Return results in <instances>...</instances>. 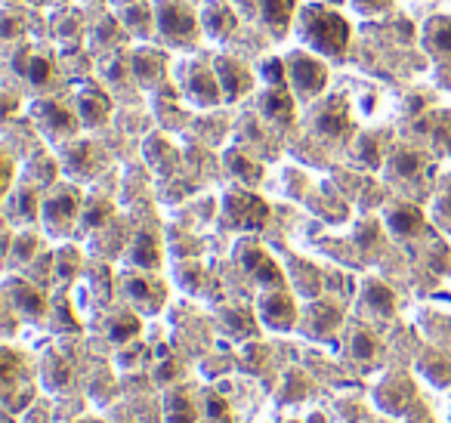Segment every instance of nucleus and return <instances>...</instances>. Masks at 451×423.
I'll list each match as a JSON object with an SVG mask.
<instances>
[{
    "label": "nucleus",
    "mask_w": 451,
    "mask_h": 423,
    "mask_svg": "<svg viewBox=\"0 0 451 423\" xmlns=\"http://www.w3.org/2000/svg\"><path fill=\"white\" fill-rule=\"evenodd\" d=\"M300 37L322 56H343L349 47V25L340 12L309 3L300 12Z\"/></svg>",
    "instance_id": "f257e3e1"
},
{
    "label": "nucleus",
    "mask_w": 451,
    "mask_h": 423,
    "mask_svg": "<svg viewBox=\"0 0 451 423\" xmlns=\"http://www.w3.org/2000/svg\"><path fill=\"white\" fill-rule=\"evenodd\" d=\"M223 214L229 226L248 229V232H257V229L266 226L269 220V207L263 198H257L254 191H229L223 198Z\"/></svg>",
    "instance_id": "f03ea898"
},
{
    "label": "nucleus",
    "mask_w": 451,
    "mask_h": 423,
    "mask_svg": "<svg viewBox=\"0 0 451 423\" xmlns=\"http://www.w3.org/2000/svg\"><path fill=\"white\" fill-rule=\"evenodd\" d=\"M155 22H158V31L174 44H189L198 31L195 12H192L183 0H158Z\"/></svg>",
    "instance_id": "7ed1b4c3"
},
{
    "label": "nucleus",
    "mask_w": 451,
    "mask_h": 423,
    "mask_svg": "<svg viewBox=\"0 0 451 423\" xmlns=\"http://www.w3.org/2000/svg\"><path fill=\"white\" fill-rule=\"evenodd\" d=\"M77 210H81V191L65 186V189H56L50 198L41 204V216H44V226L50 232L62 235L71 229V223L77 220Z\"/></svg>",
    "instance_id": "20e7f679"
},
{
    "label": "nucleus",
    "mask_w": 451,
    "mask_h": 423,
    "mask_svg": "<svg viewBox=\"0 0 451 423\" xmlns=\"http://www.w3.org/2000/svg\"><path fill=\"white\" fill-rule=\"evenodd\" d=\"M288 77L300 96H318L324 90V84H328L324 65L309 56V53H294L288 59Z\"/></svg>",
    "instance_id": "39448f33"
},
{
    "label": "nucleus",
    "mask_w": 451,
    "mask_h": 423,
    "mask_svg": "<svg viewBox=\"0 0 451 423\" xmlns=\"http://www.w3.org/2000/svg\"><path fill=\"white\" fill-rule=\"evenodd\" d=\"M183 84H185V93L195 99L198 105H217L223 99L220 93V81H217V71L208 68V65H198L189 62L183 65Z\"/></svg>",
    "instance_id": "423d86ee"
},
{
    "label": "nucleus",
    "mask_w": 451,
    "mask_h": 423,
    "mask_svg": "<svg viewBox=\"0 0 451 423\" xmlns=\"http://www.w3.org/2000/svg\"><path fill=\"white\" fill-rule=\"evenodd\" d=\"M313 127L324 140H340L349 130V102L343 96H328L322 109L313 115Z\"/></svg>",
    "instance_id": "0eeeda50"
},
{
    "label": "nucleus",
    "mask_w": 451,
    "mask_h": 423,
    "mask_svg": "<svg viewBox=\"0 0 451 423\" xmlns=\"http://www.w3.org/2000/svg\"><path fill=\"white\" fill-rule=\"evenodd\" d=\"M214 71H217L220 93H223L226 102H235V99H241L250 90V84H254L250 71L244 68L238 59H232V56H217L214 59Z\"/></svg>",
    "instance_id": "6e6552de"
},
{
    "label": "nucleus",
    "mask_w": 451,
    "mask_h": 423,
    "mask_svg": "<svg viewBox=\"0 0 451 423\" xmlns=\"http://www.w3.org/2000/svg\"><path fill=\"white\" fill-rule=\"evenodd\" d=\"M31 115H35V124L46 136H71L77 130L75 115H71L62 102H56V99H41V102H35Z\"/></svg>",
    "instance_id": "1a4fd4ad"
},
{
    "label": "nucleus",
    "mask_w": 451,
    "mask_h": 423,
    "mask_svg": "<svg viewBox=\"0 0 451 423\" xmlns=\"http://www.w3.org/2000/svg\"><path fill=\"white\" fill-rule=\"evenodd\" d=\"M260 315L272 330H291L294 328V321H297L294 300H291L282 288H275L272 294H266L260 300Z\"/></svg>",
    "instance_id": "9d476101"
},
{
    "label": "nucleus",
    "mask_w": 451,
    "mask_h": 423,
    "mask_svg": "<svg viewBox=\"0 0 451 423\" xmlns=\"http://www.w3.org/2000/svg\"><path fill=\"white\" fill-rule=\"evenodd\" d=\"M6 290H10V300L16 303V309L25 315V319L37 321L46 315V297L35 288V284H28L22 279H10L6 281Z\"/></svg>",
    "instance_id": "9b49d317"
},
{
    "label": "nucleus",
    "mask_w": 451,
    "mask_h": 423,
    "mask_svg": "<svg viewBox=\"0 0 451 423\" xmlns=\"http://www.w3.org/2000/svg\"><path fill=\"white\" fill-rule=\"evenodd\" d=\"M124 290L145 312H158L164 303V284L149 279V275H130V279H124Z\"/></svg>",
    "instance_id": "f8f14e48"
},
{
    "label": "nucleus",
    "mask_w": 451,
    "mask_h": 423,
    "mask_svg": "<svg viewBox=\"0 0 451 423\" xmlns=\"http://www.w3.org/2000/svg\"><path fill=\"white\" fill-rule=\"evenodd\" d=\"M65 167L75 176H93L102 167V151H96V145L90 140H77L75 145L65 149Z\"/></svg>",
    "instance_id": "ddd939ff"
},
{
    "label": "nucleus",
    "mask_w": 451,
    "mask_h": 423,
    "mask_svg": "<svg viewBox=\"0 0 451 423\" xmlns=\"http://www.w3.org/2000/svg\"><path fill=\"white\" fill-rule=\"evenodd\" d=\"M260 111L266 121L278 124V127H288V124L294 121V96L284 87H269L266 93L260 96Z\"/></svg>",
    "instance_id": "4468645a"
},
{
    "label": "nucleus",
    "mask_w": 451,
    "mask_h": 423,
    "mask_svg": "<svg viewBox=\"0 0 451 423\" xmlns=\"http://www.w3.org/2000/svg\"><path fill=\"white\" fill-rule=\"evenodd\" d=\"M109 111H111V99L105 96L99 87H81L77 90V118H81L84 124L96 127V124H102L105 118H109Z\"/></svg>",
    "instance_id": "2eb2a0df"
},
{
    "label": "nucleus",
    "mask_w": 451,
    "mask_h": 423,
    "mask_svg": "<svg viewBox=\"0 0 451 423\" xmlns=\"http://www.w3.org/2000/svg\"><path fill=\"white\" fill-rule=\"evenodd\" d=\"M201 25H204V31H208L210 37L226 41V37L235 31L238 19H235V12H232L226 3H208L201 10Z\"/></svg>",
    "instance_id": "dca6fc26"
},
{
    "label": "nucleus",
    "mask_w": 451,
    "mask_h": 423,
    "mask_svg": "<svg viewBox=\"0 0 451 423\" xmlns=\"http://www.w3.org/2000/svg\"><path fill=\"white\" fill-rule=\"evenodd\" d=\"M408 402H411V383H408V377H402V374L389 377L380 386V393H377V405L389 414H402L408 408Z\"/></svg>",
    "instance_id": "f3484780"
},
{
    "label": "nucleus",
    "mask_w": 451,
    "mask_h": 423,
    "mask_svg": "<svg viewBox=\"0 0 451 423\" xmlns=\"http://www.w3.org/2000/svg\"><path fill=\"white\" fill-rule=\"evenodd\" d=\"M387 226L393 235L411 238L423 229V214H421V207H414V204H396V207H389V214H387Z\"/></svg>",
    "instance_id": "a211bd4d"
},
{
    "label": "nucleus",
    "mask_w": 451,
    "mask_h": 423,
    "mask_svg": "<svg viewBox=\"0 0 451 423\" xmlns=\"http://www.w3.org/2000/svg\"><path fill=\"white\" fill-rule=\"evenodd\" d=\"M423 167H427V155L417 149H408V145L396 149L393 158H389V173L396 180H417L423 173Z\"/></svg>",
    "instance_id": "6ab92c4d"
},
{
    "label": "nucleus",
    "mask_w": 451,
    "mask_h": 423,
    "mask_svg": "<svg viewBox=\"0 0 451 423\" xmlns=\"http://www.w3.org/2000/svg\"><path fill=\"white\" fill-rule=\"evenodd\" d=\"M291 12H294V0H260V16L263 25L275 37H282L291 25Z\"/></svg>",
    "instance_id": "aec40b11"
},
{
    "label": "nucleus",
    "mask_w": 451,
    "mask_h": 423,
    "mask_svg": "<svg viewBox=\"0 0 451 423\" xmlns=\"http://www.w3.org/2000/svg\"><path fill=\"white\" fill-rule=\"evenodd\" d=\"M130 263H134L136 269H145V272H155L158 266H161V247H158L155 235L149 232H139L134 247H130Z\"/></svg>",
    "instance_id": "412c9836"
},
{
    "label": "nucleus",
    "mask_w": 451,
    "mask_h": 423,
    "mask_svg": "<svg viewBox=\"0 0 451 423\" xmlns=\"http://www.w3.org/2000/svg\"><path fill=\"white\" fill-rule=\"evenodd\" d=\"M134 75L145 87H158L164 81V56L155 50H142L134 56Z\"/></svg>",
    "instance_id": "4be33fe9"
},
{
    "label": "nucleus",
    "mask_w": 451,
    "mask_h": 423,
    "mask_svg": "<svg viewBox=\"0 0 451 423\" xmlns=\"http://www.w3.org/2000/svg\"><path fill=\"white\" fill-rule=\"evenodd\" d=\"M362 297H365V306L371 309V312H377V315H393V309H396V294L387 288L383 281H377V279H371V281H365V290H362Z\"/></svg>",
    "instance_id": "5701e85b"
},
{
    "label": "nucleus",
    "mask_w": 451,
    "mask_h": 423,
    "mask_svg": "<svg viewBox=\"0 0 451 423\" xmlns=\"http://www.w3.org/2000/svg\"><path fill=\"white\" fill-rule=\"evenodd\" d=\"M226 167L232 170V176L235 180H241L244 186H257L260 182V176H263V170H260V164L254 161V158H248L244 151H226Z\"/></svg>",
    "instance_id": "b1692460"
},
{
    "label": "nucleus",
    "mask_w": 451,
    "mask_h": 423,
    "mask_svg": "<svg viewBox=\"0 0 451 423\" xmlns=\"http://www.w3.org/2000/svg\"><path fill=\"white\" fill-rule=\"evenodd\" d=\"M349 352H353V359L359 361V365H374L377 352H380V343H377V337L371 334V330L359 328L349 337Z\"/></svg>",
    "instance_id": "393cba45"
},
{
    "label": "nucleus",
    "mask_w": 451,
    "mask_h": 423,
    "mask_svg": "<svg viewBox=\"0 0 451 423\" xmlns=\"http://www.w3.org/2000/svg\"><path fill=\"white\" fill-rule=\"evenodd\" d=\"M337 325H340V309L331 306V303H313L309 306V330L315 337L331 334Z\"/></svg>",
    "instance_id": "a878e982"
},
{
    "label": "nucleus",
    "mask_w": 451,
    "mask_h": 423,
    "mask_svg": "<svg viewBox=\"0 0 451 423\" xmlns=\"http://www.w3.org/2000/svg\"><path fill=\"white\" fill-rule=\"evenodd\" d=\"M220 321H223V328L229 330V334H235V337H254L257 334V321H254V315H250L248 309H238V306L223 309Z\"/></svg>",
    "instance_id": "bb28decb"
},
{
    "label": "nucleus",
    "mask_w": 451,
    "mask_h": 423,
    "mask_svg": "<svg viewBox=\"0 0 451 423\" xmlns=\"http://www.w3.org/2000/svg\"><path fill=\"white\" fill-rule=\"evenodd\" d=\"M427 44L439 56H451V19L448 16H439L427 25Z\"/></svg>",
    "instance_id": "cd10ccee"
},
{
    "label": "nucleus",
    "mask_w": 451,
    "mask_h": 423,
    "mask_svg": "<svg viewBox=\"0 0 451 423\" xmlns=\"http://www.w3.org/2000/svg\"><path fill=\"white\" fill-rule=\"evenodd\" d=\"M139 330H142V321H139L134 312H118L109 325V340L111 343H130V340H136Z\"/></svg>",
    "instance_id": "c85d7f7f"
},
{
    "label": "nucleus",
    "mask_w": 451,
    "mask_h": 423,
    "mask_svg": "<svg viewBox=\"0 0 451 423\" xmlns=\"http://www.w3.org/2000/svg\"><path fill=\"white\" fill-rule=\"evenodd\" d=\"M145 158H149L158 170H167L176 164V151L170 149L164 136H149V140H145Z\"/></svg>",
    "instance_id": "c756f323"
},
{
    "label": "nucleus",
    "mask_w": 451,
    "mask_h": 423,
    "mask_svg": "<svg viewBox=\"0 0 451 423\" xmlns=\"http://www.w3.org/2000/svg\"><path fill=\"white\" fill-rule=\"evenodd\" d=\"M44 377H46V383H50L53 389H65L68 386V380H71V365L62 359V355L50 352L46 355V361H44Z\"/></svg>",
    "instance_id": "7c9ffc66"
},
{
    "label": "nucleus",
    "mask_w": 451,
    "mask_h": 423,
    "mask_svg": "<svg viewBox=\"0 0 451 423\" xmlns=\"http://www.w3.org/2000/svg\"><path fill=\"white\" fill-rule=\"evenodd\" d=\"M250 275H254V281H257V284H263V288H272V290H275V288H282V284H284L282 269H278V263L272 260L269 254L263 256L260 263H257V269H254V272H250Z\"/></svg>",
    "instance_id": "2f4dec72"
},
{
    "label": "nucleus",
    "mask_w": 451,
    "mask_h": 423,
    "mask_svg": "<svg viewBox=\"0 0 451 423\" xmlns=\"http://www.w3.org/2000/svg\"><path fill=\"white\" fill-rule=\"evenodd\" d=\"M121 19H124V28L134 31V35H149V28H151V12H149V6L145 3L127 6Z\"/></svg>",
    "instance_id": "473e14b6"
},
{
    "label": "nucleus",
    "mask_w": 451,
    "mask_h": 423,
    "mask_svg": "<svg viewBox=\"0 0 451 423\" xmlns=\"http://www.w3.org/2000/svg\"><path fill=\"white\" fill-rule=\"evenodd\" d=\"M25 81L31 84V87H46L53 77V62L44 56H28V65H25Z\"/></svg>",
    "instance_id": "72a5a7b5"
},
{
    "label": "nucleus",
    "mask_w": 451,
    "mask_h": 423,
    "mask_svg": "<svg viewBox=\"0 0 451 423\" xmlns=\"http://www.w3.org/2000/svg\"><path fill=\"white\" fill-rule=\"evenodd\" d=\"M423 374H427L430 383H436V386H448L451 383V361L433 355V359L423 361Z\"/></svg>",
    "instance_id": "f704fd0d"
},
{
    "label": "nucleus",
    "mask_w": 451,
    "mask_h": 423,
    "mask_svg": "<svg viewBox=\"0 0 451 423\" xmlns=\"http://www.w3.org/2000/svg\"><path fill=\"white\" fill-rule=\"evenodd\" d=\"M109 216H111V204L109 201H93L87 210H84V226L87 229H99V226H105L109 223Z\"/></svg>",
    "instance_id": "c9c22d12"
},
{
    "label": "nucleus",
    "mask_w": 451,
    "mask_h": 423,
    "mask_svg": "<svg viewBox=\"0 0 451 423\" xmlns=\"http://www.w3.org/2000/svg\"><path fill=\"white\" fill-rule=\"evenodd\" d=\"M77 266H81V256H77V250H62V254H56V275L59 279H75Z\"/></svg>",
    "instance_id": "e433bc0d"
},
{
    "label": "nucleus",
    "mask_w": 451,
    "mask_h": 423,
    "mask_svg": "<svg viewBox=\"0 0 451 423\" xmlns=\"http://www.w3.org/2000/svg\"><path fill=\"white\" fill-rule=\"evenodd\" d=\"M35 250H37V238H35V235H19L16 241H12L10 260H16V263H28L31 256H35Z\"/></svg>",
    "instance_id": "4c0bfd02"
},
{
    "label": "nucleus",
    "mask_w": 451,
    "mask_h": 423,
    "mask_svg": "<svg viewBox=\"0 0 451 423\" xmlns=\"http://www.w3.org/2000/svg\"><path fill=\"white\" fill-rule=\"evenodd\" d=\"M176 279H180V284L185 290H198L204 281V269L198 266V263H183V266L176 269Z\"/></svg>",
    "instance_id": "58836bf2"
},
{
    "label": "nucleus",
    "mask_w": 451,
    "mask_h": 423,
    "mask_svg": "<svg viewBox=\"0 0 451 423\" xmlns=\"http://www.w3.org/2000/svg\"><path fill=\"white\" fill-rule=\"evenodd\" d=\"M204 411H208L210 420H229V402L223 399V393H208L204 395Z\"/></svg>",
    "instance_id": "ea45409f"
},
{
    "label": "nucleus",
    "mask_w": 451,
    "mask_h": 423,
    "mask_svg": "<svg viewBox=\"0 0 451 423\" xmlns=\"http://www.w3.org/2000/svg\"><path fill=\"white\" fill-rule=\"evenodd\" d=\"M93 44H96V47H115L118 44V22L115 19H102V25H96Z\"/></svg>",
    "instance_id": "a19ab883"
},
{
    "label": "nucleus",
    "mask_w": 451,
    "mask_h": 423,
    "mask_svg": "<svg viewBox=\"0 0 451 423\" xmlns=\"http://www.w3.org/2000/svg\"><path fill=\"white\" fill-rule=\"evenodd\" d=\"M263 256H266V250L257 247V244H241V250H238V263H241L244 272H254Z\"/></svg>",
    "instance_id": "79ce46f5"
},
{
    "label": "nucleus",
    "mask_w": 451,
    "mask_h": 423,
    "mask_svg": "<svg viewBox=\"0 0 451 423\" xmlns=\"http://www.w3.org/2000/svg\"><path fill=\"white\" fill-rule=\"evenodd\" d=\"M16 207H19V216H22V220H35L37 216V195L31 189H22L16 198Z\"/></svg>",
    "instance_id": "37998d69"
},
{
    "label": "nucleus",
    "mask_w": 451,
    "mask_h": 423,
    "mask_svg": "<svg viewBox=\"0 0 451 423\" xmlns=\"http://www.w3.org/2000/svg\"><path fill=\"white\" fill-rule=\"evenodd\" d=\"M260 75L269 81V87H272V84H275V87H282V81H284V75H288V71H284L282 59H266V62L260 65Z\"/></svg>",
    "instance_id": "c03bdc74"
},
{
    "label": "nucleus",
    "mask_w": 451,
    "mask_h": 423,
    "mask_svg": "<svg viewBox=\"0 0 451 423\" xmlns=\"http://www.w3.org/2000/svg\"><path fill=\"white\" fill-rule=\"evenodd\" d=\"M359 158H362V164H368V167H377V164H380V151H377V140H368V136H365L362 145H359Z\"/></svg>",
    "instance_id": "a18cd8bd"
},
{
    "label": "nucleus",
    "mask_w": 451,
    "mask_h": 423,
    "mask_svg": "<svg viewBox=\"0 0 451 423\" xmlns=\"http://www.w3.org/2000/svg\"><path fill=\"white\" fill-rule=\"evenodd\" d=\"M12 377H16V352H12V349H3V386H6V393L12 389Z\"/></svg>",
    "instance_id": "49530a36"
},
{
    "label": "nucleus",
    "mask_w": 451,
    "mask_h": 423,
    "mask_svg": "<svg viewBox=\"0 0 451 423\" xmlns=\"http://www.w3.org/2000/svg\"><path fill=\"white\" fill-rule=\"evenodd\" d=\"M56 319L62 321L65 328L77 330V319H71V312H68V303H65V300H59V303H56Z\"/></svg>",
    "instance_id": "de8ad7c7"
},
{
    "label": "nucleus",
    "mask_w": 451,
    "mask_h": 423,
    "mask_svg": "<svg viewBox=\"0 0 451 423\" xmlns=\"http://www.w3.org/2000/svg\"><path fill=\"white\" fill-rule=\"evenodd\" d=\"M436 214H439V223L445 229H451V195H445L439 204H436Z\"/></svg>",
    "instance_id": "09e8293b"
},
{
    "label": "nucleus",
    "mask_w": 451,
    "mask_h": 423,
    "mask_svg": "<svg viewBox=\"0 0 451 423\" xmlns=\"http://www.w3.org/2000/svg\"><path fill=\"white\" fill-rule=\"evenodd\" d=\"M180 374V365H176L174 359H167V361H161V368H158V380H174V377Z\"/></svg>",
    "instance_id": "8fccbe9b"
},
{
    "label": "nucleus",
    "mask_w": 451,
    "mask_h": 423,
    "mask_svg": "<svg viewBox=\"0 0 451 423\" xmlns=\"http://www.w3.org/2000/svg\"><path fill=\"white\" fill-rule=\"evenodd\" d=\"M198 420V411L189 408V411H167V423H195Z\"/></svg>",
    "instance_id": "3c124183"
},
{
    "label": "nucleus",
    "mask_w": 451,
    "mask_h": 423,
    "mask_svg": "<svg viewBox=\"0 0 451 423\" xmlns=\"http://www.w3.org/2000/svg\"><path fill=\"white\" fill-rule=\"evenodd\" d=\"M353 3L359 6L362 12H380V10H387L389 0H353Z\"/></svg>",
    "instance_id": "603ef678"
},
{
    "label": "nucleus",
    "mask_w": 451,
    "mask_h": 423,
    "mask_svg": "<svg viewBox=\"0 0 451 423\" xmlns=\"http://www.w3.org/2000/svg\"><path fill=\"white\" fill-rule=\"evenodd\" d=\"M118 361H121V368H134L136 365V352H121V359Z\"/></svg>",
    "instance_id": "864d4df0"
},
{
    "label": "nucleus",
    "mask_w": 451,
    "mask_h": 423,
    "mask_svg": "<svg viewBox=\"0 0 451 423\" xmlns=\"http://www.w3.org/2000/svg\"><path fill=\"white\" fill-rule=\"evenodd\" d=\"M309 423H324V417H322V414H313V420H309Z\"/></svg>",
    "instance_id": "5fc2aeb1"
},
{
    "label": "nucleus",
    "mask_w": 451,
    "mask_h": 423,
    "mask_svg": "<svg viewBox=\"0 0 451 423\" xmlns=\"http://www.w3.org/2000/svg\"><path fill=\"white\" fill-rule=\"evenodd\" d=\"M288 423H303V420H288Z\"/></svg>",
    "instance_id": "6e6d98bb"
}]
</instances>
